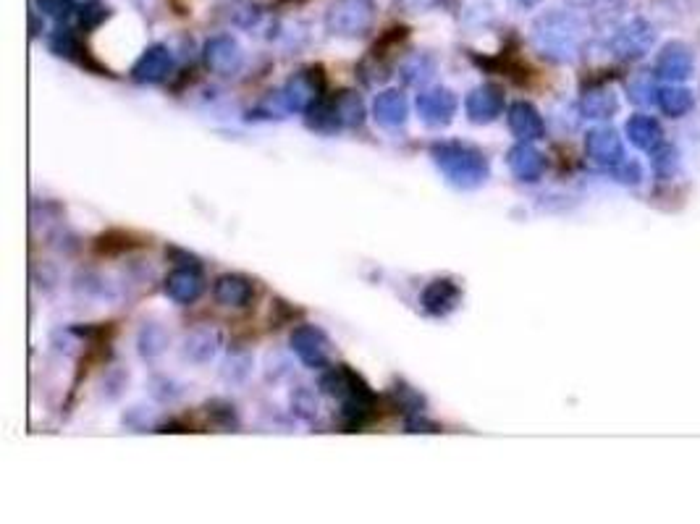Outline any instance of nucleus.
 Instances as JSON below:
<instances>
[{"label":"nucleus","instance_id":"obj_1","mask_svg":"<svg viewBox=\"0 0 700 524\" xmlns=\"http://www.w3.org/2000/svg\"><path fill=\"white\" fill-rule=\"evenodd\" d=\"M530 37H533L535 50L548 61L569 63L583 50L585 24L580 16L569 11H546L533 21Z\"/></svg>","mask_w":700,"mask_h":524},{"label":"nucleus","instance_id":"obj_2","mask_svg":"<svg viewBox=\"0 0 700 524\" xmlns=\"http://www.w3.org/2000/svg\"><path fill=\"white\" fill-rule=\"evenodd\" d=\"M430 158L451 187L457 189H478L491 173L486 155L478 147L462 142H436L430 147Z\"/></svg>","mask_w":700,"mask_h":524},{"label":"nucleus","instance_id":"obj_3","mask_svg":"<svg viewBox=\"0 0 700 524\" xmlns=\"http://www.w3.org/2000/svg\"><path fill=\"white\" fill-rule=\"evenodd\" d=\"M373 24V0H333L326 11V29L336 37H365Z\"/></svg>","mask_w":700,"mask_h":524},{"label":"nucleus","instance_id":"obj_4","mask_svg":"<svg viewBox=\"0 0 700 524\" xmlns=\"http://www.w3.org/2000/svg\"><path fill=\"white\" fill-rule=\"evenodd\" d=\"M653 42H656V32L645 19H630L624 21L622 27L611 37V50L614 56L622 61H638L645 53H651Z\"/></svg>","mask_w":700,"mask_h":524},{"label":"nucleus","instance_id":"obj_5","mask_svg":"<svg viewBox=\"0 0 700 524\" xmlns=\"http://www.w3.org/2000/svg\"><path fill=\"white\" fill-rule=\"evenodd\" d=\"M656 76H661L664 82L680 84L687 82L695 71V56L693 50L687 48L685 42H666L664 48L656 56V66H653Z\"/></svg>","mask_w":700,"mask_h":524},{"label":"nucleus","instance_id":"obj_6","mask_svg":"<svg viewBox=\"0 0 700 524\" xmlns=\"http://www.w3.org/2000/svg\"><path fill=\"white\" fill-rule=\"evenodd\" d=\"M459 100L457 95L446 87L438 90H428L417 95V116L430 129H441V126L451 124V118L457 116Z\"/></svg>","mask_w":700,"mask_h":524},{"label":"nucleus","instance_id":"obj_7","mask_svg":"<svg viewBox=\"0 0 700 524\" xmlns=\"http://www.w3.org/2000/svg\"><path fill=\"white\" fill-rule=\"evenodd\" d=\"M323 71L310 69L302 71L286 84L284 92H281V100L289 111H310L312 105L318 103L323 97Z\"/></svg>","mask_w":700,"mask_h":524},{"label":"nucleus","instance_id":"obj_8","mask_svg":"<svg viewBox=\"0 0 700 524\" xmlns=\"http://www.w3.org/2000/svg\"><path fill=\"white\" fill-rule=\"evenodd\" d=\"M292 349L307 367H326L331 359V344L326 333L315 325H299L292 333Z\"/></svg>","mask_w":700,"mask_h":524},{"label":"nucleus","instance_id":"obj_9","mask_svg":"<svg viewBox=\"0 0 700 524\" xmlns=\"http://www.w3.org/2000/svg\"><path fill=\"white\" fill-rule=\"evenodd\" d=\"M205 63L208 69L221 76H231L242 69L244 53L242 45L229 35H218L205 42Z\"/></svg>","mask_w":700,"mask_h":524},{"label":"nucleus","instance_id":"obj_10","mask_svg":"<svg viewBox=\"0 0 700 524\" xmlns=\"http://www.w3.org/2000/svg\"><path fill=\"white\" fill-rule=\"evenodd\" d=\"M465 113L472 124H491L504 113V90L496 84H483L465 100Z\"/></svg>","mask_w":700,"mask_h":524},{"label":"nucleus","instance_id":"obj_11","mask_svg":"<svg viewBox=\"0 0 700 524\" xmlns=\"http://www.w3.org/2000/svg\"><path fill=\"white\" fill-rule=\"evenodd\" d=\"M420 304L433 318H446L462 304V289L449 278H438V281H430L425 286L423 294H420Z\"/></svg>","mask_w":700,"mask_h":524},{"label":"nucleus","instance_id":"obj_12","mask_svg":"<svg viewBox=\"0 0 700 524\" xmlns=\"http://www.w3.org/2000/svg\"><path fill=\"white\" fill-rule=\"evenodd\" d=\"M585 152H588V158L593 160V163L606 168L619 166L624 160L622 139H619L617 131L609 129V126L588 131V137H585Z\"/></svg>","mask_w":700,"mask_h":524},{"label":"nucleus","instance_id":"obj_13","mask_svg":"<svg viewBox=\"0 0 700 524\" xmlns=\"http://www.w3.org/2000/svg\"><path fill=\"white\" fill-rule=\"evenodd\" d=\"M509 171L517 181H525V184H535L541 181L543 171H546V158H543L541 150H535L530 142H520L517 147L509 150Z\"/></svg>","mask_w":700,"mask_h":524},{"label":"nucleus","instance_id":"obj_14","mask_svg":"<svg viewBox=\"0 0 700 524\" xmlns=\"http://www.w3.org/2000/svg\"><path fill=\"white\" fill-rule=\"evenodd\" d=\"M171 69H174L171 50L163 48V45H153V48H147L145 53L139 56V61L134 63L132 76L142 84H158L171 74Z\"/></svg>","mask_w":700,"mask_h":524},{"label":"nucleus","instance_id":"obj_15","mask_svg":"<svg viewBox=\"0 0 700 524\" xmlns=\"http://www.w3.org/2000/svg\"><path fill=\"white\" fill-rule=\"evenodd\" d=\"M320 388H323V393H328V396L341 401L352 399V396H357V393L370 391L368 383L354 373V370H349L347 365L331 367L328 373H323V378H320Z\"/></svg>","mask_w":700,"mask_h":524},{"label":"nucleus","instance_id":"obj_16","mask_svg":"<svg viewBox=\"0 0 700 524\" xmlns=\"http://www.w3.org/2000/svg\"><path fill=\"white\" fill-rule=\"evenodd\" d=\"M506 121H509V129H512V134L520 142H535V139H541L546 134V124H543L541 113L535 111L530 103H514L509 108Z\"/></svg>","mask_w":700,"mask_h":524},{"label":"nucleus","instance_id":"obj_17","mask_svg":"<svg viewBox=\"0 0 700 524\" xmlns=\"http://www.w3.org/2000/svg\"><path fill=\"white\" fill-rule=\"evenodd\" d=\"M205 283H202L200 270L197 265L192 268H179L166 278V294L168 299H174L176 304H192L200 299Z\"/></svg>","mask_w":700,"mask_h":524},{"label":"nucleus","instance_id":"obj_18","mask_svg":"<svg viewBox=\"0 0 700 524\" xmlns=\"http://www.w3.org/2000/svg\"><path fill=\"white\" fill-rule=\"evenodd\" d=\"M373 116L375 121H378L381 126H386V129H399V126L407 121L409 105L407 100H404L402 92H396V90L381 92V95L375 97Z\"/></svg>","mask_w":700,"mask_h":524},{"label":"nucleus","instance_id":"obj_19","mask_svg":"<svg viewBox=\"0 0 700 524\" xmlns=\"http://www.w3.org/2000/svg\"><path fill=\"white\" fill-rule=\"evenodd\" d=\"M653 103L659 105V111L669 118H680L685 113L693 111L695 97L693 92L682 87V84H664V87H656V95H653Z\"/></svg>","mask_w":700,"mask_h":524},{"label":"nucleus","instance_id":"obj_20","mask_svg":"<svg viewBox=\"0 0 700 524\" xmlns=\"http://www.w3.org/2000/svg\"><path fill=\"white\" fill-rule=\"evenodd\" d=\"M50 45H53V50H56L58 56L79 63L82 69L95 71V74H100V76L108 74V69H103V66H100V63L90 56V50L84 48L77 35H71V32H63L61 29V32H56V35H53V42H50Z\"/></svg>","mask_w":700,"mask_h":524},{"label":"nucleus","instance_id":"obj_21","mask_svg":"<svg viewBox=\"0 0 700 524\" xmlns=\"http://www.w3.org/2000/svg\"><path fill=\"white\" fill-rule=\"evenodd\" d=\"M213 297L215 302L223 304V307H244L250 304L252 297H255V289L252 283L242 276H221L215 281L213 286Z\"/></svg>","mask_w":700,"mask_h":524},{"label":"nucleus","instance_id":"obj_22","mask_svg":"<svg viewBox=\"0 0 700 524\" xmlns=\"http://www.w3.org/2000/svg\"><path fill=\"white\" fill-rule=\"evenodd\" d=\"M580 111H583L585 118H593V121H606L614 113L619 111V100L614 95V90L609 87H593L583 95L580 100Z\"/></svg>","mask_w":700,"mask_h":524},{"label":"nucleus","instance_id":"obj_23","mask_svg":"<svg viewBox=\"0 0 700 524\" xmlns=\"http://www.w3.org/2000/svg\"><path fill=\"white\" fill-rule=\"evenodd\" d=\"M218 346H221V333L215 331V328H210V325H202V328H197V331H192L187 336V341H184V354H187V359H192V362H208V359L215 357Z\"/></svg>","mask_w":700,"mask_h":524},{"label":"nucleus","instance_id":"obj_24","mask_svg":"<svg viewBox=\"0 0 700 524\" xmlns=\"http://www.w3.org/2000/svg\"><path fill=\"white\" fill-rule=\"evenodd\" d=\"M627 137L638 150H656L661 147V126L651 116H632L627 121Z\"/></svg>","mask_w":700,"mask_h":524},{"label":"nucleus","instance_id":"obj_25","mask_svg":"<svg viewBox=\"0 0 700 524\" xmlns=\"http://www.w3.org/2000/svg\"><path fill=\"white\" fill-rule=\"evenodd\" d=\"M333 113L339 118V126H360L362 118H365V105H362V97L357 92H339V95L331 97Z\"/></svg>","mask_w":700,"mask_h":524},{"label":"nucleus","instance_id":"obj_26","mask_svg":"<svg viewBox=\"0 0 700 524\" xmlns=\"http://www.w3.org/2000/svg\"><path fill=\"white\" fill-rule=\"evenodd\" d=\"M436 74V63L430 56H412L402 63V76L407 84H425Z\"/></svg>","mask_w":700,"mask_h":524},{"label":"nucleus","instance_id":"obj_27","mask_svg":"<svg viewBox=\"0 0 700 524\" xmlns=\"http://www.w3.org/2000/svg\"><path fill=\"white\" fill-rule=\"evenodd\" d=\"M134 247H139V242H134L132 234H126V231H108L95 244L98 255H121V252H129Z\"/></svg>","mask_w":700,"mask_h":524},{"label":"nucleus","instance_id":"obj_28","mask_svg":"<svg viewBox=\"0 0 700 524\" xmlns=\"http://www.w3.org/2000/svg\"><path fill=\"white\" fill-rule=\"evenodd\" d=\"M166 344H168L166 333H163V328H158V325H145L142 333H139V349H142L145 357H155V354H160L163 349H166Z\"/></svg>","mask_w":700,"mask_h":524},{"label":"nucleus","instance_id":"obj_29","mask_svg":"<svg viewBox=\"0 0 700 524\" xmlns=\"http://www.w3.org/2000/svg\"><path fill=\"white\" fill-rule=\"evenodd\" d=\"M42 14L56 21H66L74 14V0H35Z\"/></svg>","mask_w":700,"mask_h":524},{"label":"nucleus","instance_id":"obj_30","mask_svg":"<svg viewBox=\"0 0 700 524\" xmlns=\"http://www.w3.org/2000/svg\"><path fill=\"white\" fill-rule=\"evenodd\" d=\"M651 95H656V87L651 84V76H635L630 82L632 103H651Z\"/></svg>","mask_w":700,"mask_h":524},{"label":"nucleus","instance_id":"obj_31","mask_svg":"<svg viewBox=\"0 0 700 524\" xmlns=\"http://www.w3.org/2000/svg\"><path fill=\"white\" fill-rule=\"evenodd\" d=\"M614 173H617L622 184H640L643 181V168L635 160H622L619 166H614Z\"/></svg>","mask_w":700,"mask_h":524},{"label":"nucleus","instance_id":"obj_32","mask_svg":"<svg viewBox=\"0 0 700 524\" xmlns=\"http://www.w3.org/2000/svg\"><path fill=\"white\" fill-rule=\"evenodd\" d=\"M108 19V8L103 3H90L87 8H82V27L84 29H95L98 24Z\"/></svg>","mask_w":700,"mask_h":524},{"label":"nucleus","instance_id":"obj_33","mask_svg":"<svg viewBox=\"0 0 700 524\" xmlns=\"http://www.w3.org/2000/svg\"><path fill=\"white\" fill-rule=\"evenodd\" d=\"M441 0H396V6L407 11V14H420V11H430L436 8Z\"/></svg>","mask_w":700,"mask_h":524},{"label":"nucleus","instance_id":"obj_34","mask_svg":"<svg viewBox=\"0 0 700 524\" xmlns=\"http://www.w3.org/2000/svg\"><path fill=\"white\" fill-rule=\"evenodd\" d=\"M512 3H514V6H517V8H533V6H538L541 0H512Z\"/></svg>","mask_w":700,"mask_h":524},{"label":"nucleus","instance_id":"obj_35","mask_svg":"<svg viewBox=\"0 0 700 524\" xmlns=\"http://www.w3.org/2000/svg\"><path fill=\"white\" fill-rule=\"evenodd\" d=\"M575 6H588V3H593V0H572Z\"/></svg>","mask_w":700,"mask_h":524}]
</instances>
